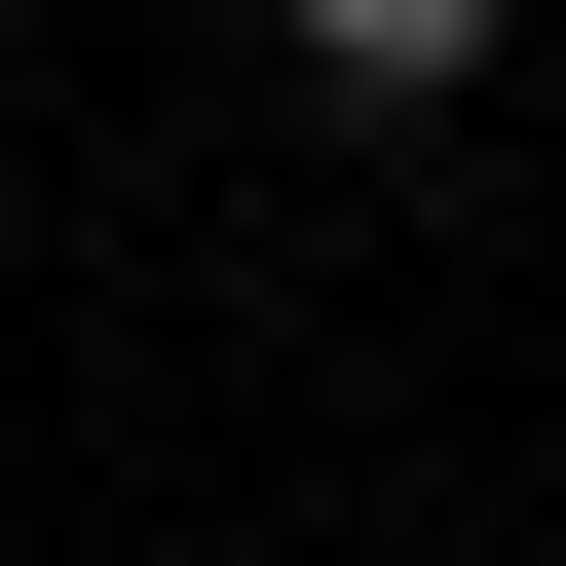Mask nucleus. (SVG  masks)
Here are the masks:
<instances>
[{"instance_id": "nucleus-1", "label": "nucleus", "mask_w": 566, "mask_h": 566, "mask_svg": "<svg viewBox=\"0 0 566 566\" xmlns=\"http://www.w3.org/2000/svg\"><path fill=\"white\" fill-rule=\"evenodd\" d=\"M303 76H378V114H453V76H491V0H303Z\"/></svg>"}]
</instances>
